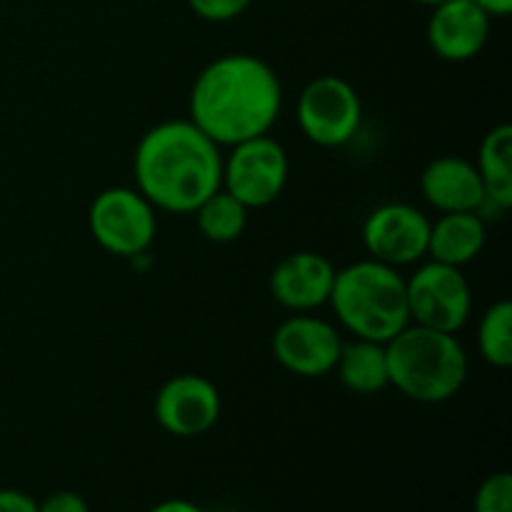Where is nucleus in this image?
<instances>
[{
    "instance_id": "6e6552de",
    "label": "nucleus",
    "mask_w": 512,
    "mask_h": 512,
    "mask_svg": "<svg viewBox=\"0 0 512 512\" xmlns=\"http://www.w3.org/2000/svg\"><path fill=\"white\" fill-rule=\"evenodd\" d=\"M290 160L283 145L273 135H260L233 145V153L223 160V190L248 210L268 208L283 195L288 185Z\"/></svg>"
},
{
    "instance_id": "a211bd4d",
    "label": "nucleus",
    "mask_w": 512,
    "mask_h": 512,
    "mask_svg": "<svg viewBox=\"0 0 512 512\" xmlns=\"http://www.w3.org/2000/svg\"><path fill=\"white\" fill-rule=\"evenodd\" d=\"M200 235L210 243H233L248 228V208L228 190H215L193 210Z\"/></svg>"
},
{
    "instance_id": "4be33fe9",
    "label": "nucleus",
    "mask_w": 512,
    "mask_h": 512,
    "mask_svg": "<svg viewBox=\"0 0 512 512\" xmlns=\"http://www.w3.org/2000/svg\"><path fill=\"white\" fill-rule=\"evenodd\" d=\"M38 512H90V508L83 495L73 493V490H58V493L48 495L43 503H38Z\"/></svg>"
},
{
    "instance_id": "423d86ee",
    "label": "nucleus",
    "mask_w": 512,
    "mask_h": 512,
    "mask_svg": "<svg viewBox=\"0 0 512 512\" xmlns=\"http://www.w3.org/2000/svg\"><path fill=\"white\" fill-rule=\"evenodd\" d=\"M298 125L310 143L343 148L358 135L363 103L353 85L340 75H318L298 95Z\"/></svg>"
},
{
    "instance_id": "5701e85b",
    "label": "nucleus",
    "mask_w": 512,
    "mask_h": 512,
    "mask_svg": "<svg viewBox=\"0 0 512 512\" xmlns=\"http://www.w3.org/2000/svg\"><path fill=\"white\" fill-rule=\"evenodd\" d=\"M0 512H38V503L20 490H0Z\"/></svg>"
},
{
    "instance_id": "0eeeda50",
    "label": "nucleus",
    "mask_w": 512,
    "mask_h": 512,
    "mask_svg": "<svg viewBox=\"0 0 512 512\" xmlns=\"http://www.w3.org/2000/svg\"><path fill=\"white\" fill-rule=\"evenodd\" d=\"M405 290H408L410 323L453 335L468 323L473 310V290L463 275V268L430 260L420 265L410 278H405Z\"/></svg>"
},
{
    "instance_id": "1a4fd4ad",
    "label": "nucleus",
    "mask_w": 512,
    "mask_h": 512,
    "mask_svg": "<svg viewBox=\"0 0 512 512\" xmlns=\"http://www.w3.org/2000/svg\"><path fill=\"white\" fill-rule=\"evenodd\" d=\"M430 223L423 210L408 203L378 205L365 218L363 245L370 258L390 268L420 263L428 255Z\"/></svg>"
},
{
    "instance_id": "f3484780",
    "label": "nucleus",
    "mask_w": 512,
    "mask_h": 512,
    "mask_svg": "<svg viewBox=\"0 0 512 512\" xmlns=\"http://www.w3.org/2000/svg\"><path fill=\"white\" fill-rule=\"evenodd\" d=\"M480 180L485 188V203L498 210L512 208V128L508 123L488 130L478 150Z\"/></svg>"
},
{
    "instance_id": "a878e982",
    "label": "nucleus",
    "mask_w": 512,
    "mask_h": 512,
    "mask_svg": "<svg viewBox=\"0 0 512 512\" xmlns=\"http://www.w3.org/2000/svg\"><path fill=\"white\" fill-rule=\"evenodd\" d=\"M415 3H420V5H428V8H433V5H440V3H445V0H415Z\"/></svg>"
},
{
    "instance_id": "f8f14e48",
    "label": "nucleus",
    "mask_w": 512,
    "mask_h": 512,
    "mask_svg": "<svg viewBox=\"0 0 512 512\" xmlns=\"http://www.w3.org/2000/svg\"><path fill=\"white\" fill-rule=\"evenodd\" d=\"M338 268L325 255L298 250L285 255L270 273V295L290 313H313L330 300Z\"/></svg>"
},
{
    "instance_id": "7ed1b4c3",
    "label": "nucleus",
    "mask_w": 512,
    "mask_h": 512,
    "mask_svg": "<svg viewBox=\"0 0 512 512\" xmlns=\"http://www.w3.org/2000/svg\"><path fill=\"white\" fill-rule=\"evenodd\" d=\"M385 355L388 383L415 403H445L468 380V353L453 333L410 323L385 343Z\"/></svg>"
},
{
    "instance_id": "9b49d317",
    "label": "nucleus",
    "mask_w": 512,
    "mask_h": 512,
    "mask_svg": "<svg viewBox=\"0 0 512 512\" xmlns=\"http://www.w3.org/2000/svg\"><path fill=\"white\" fill-rule=\"evenodd\" d=\"M223 413L218 388L203 375L183 373L170 378L153 400V415L165 433L198 438L215 428Z\"/></svg>"
},
{
    "instance_id": "20e7f679",
    "label": "nucleus",
    "mask_w": 512,
    "mask_h": 512,
    "mask_svg": "<svg viewBox=\"0 0 512 512\" xmlns=\"http://www.w3.org/2000/svg\"><path fill=\"white\" fill-rule=\"evenodd\" d=\"M328 303L353 338L385 345L410 325L405 278L373 258L338 270Z\"/></svg>"
},
{
    "instance_id": "9d476101",
    "label": "nucleus",
    "mask_w": 512,
    "mask_h": 512,
    "mask_svg": "<svg viewBox=\"0 0 512 512\" xmlns=\"http://www.w3.org/2000/svg\"><path fill=\"white\" fill-rule=\"evenodd\" d=\"M343 338L323 318L293 313L275 328L273 355L288 373L300 378H323L338 363Z\"/></svg>"
},
{
    "instance_id": "dca6fc26",
    "label": "nucleus",
    "mask_w": 512,
    "mask_h": 512,
    "mask_svg": "<svg viewBox=\"0 0 512 512\" xmlns=\"http://www.w3.org/2000/svg\"><path fill=\"white\" fill-rule=\"evenodd\" d=\"M333 370L340 383L355 395H375L390 385L385 345L375 340L353 338L350 343H343Z\"/></svg>"
},
{
    "instance_id": "6ab92c4d",
    "label": "nucleus",
    "mask_w": 512,
    "mask_h": 512,
    "mask_svg": "<svg viewBox=\"0 0 512 512\" xmlns=\"http://www.w3.org/2000/svg\"><path fill=\"white\" fill-rule=\"evenodd\" d=\"M478 350L493 368L505 370L512 365V305L498 300L485 310L478 325Z\"/></svg>"
},
{
    "instance_id": "f03ea898",
    "label": "nucleus",
    "mask_w": 512,
    "mask_h": 512,
    "mask_svg": "<svg viewBox=\"0 0 512 512\" xmlns=\"http://www.w3.org/2000/svg\"><path fill=\"white\" fill-rule=\"evenodd\" d=\"M135 190L168 213H193L223 188V155L198 125L168 120L138 140L133 155Z\"/></svg>"
},
{
    "instance_id": "2eb2a0df",
    "label": "nucleus",
    "mask_w": 512,
    "mask_h": 512,
    "mask_svg": "<svg viewBox=\"0 0 512 512\" xmlns=\"http://www.w3.org/2000/svg\"><path fill=\"white\" fill-rule=\"evenodd\" d=\"M485 238V220L478 213H440V218L430 223L428 258L463 268L478 258Z\"/></svg>"
},
{
    "instance_id": "ddd939ff",
    "label": "nucleus",
    "mask_w": 512,
    "mask_h": 512,
    "mask_svg": "<svg viewBox=\"0 0 512 512\" xmlns=\"http://www.w3.org/2000/svg\"><path fill=\"white\" fill-rule=\"evenodd\" d=\"M490 18L473 0H445L433 5L428 20V43L448 63H468L490 38Z\"/></svg>"
},
{
    "instance_id": "aec40b11",
    "label": "nucleus",
    "mask_w": 512,
    "mask_h": 512,
    "mask_svg": "<svg viewBox=\"0 0 512 512\" xmlns=\"http://www.w3.org/2000/svg\"><path fill=\"white\" fill-rule=\"evenodd\" d=\"M475 512H512V478L510 473H495L480 483L475 493Z\"/></svg>"
},
{
    "instance_id": "412c9836",
    "label": "nucleus",
    "mask_w": 512,
    "mask_h": 512,
    "mask_svg": "<svg viewBox=\"0 0 512 512\" xmlns=\"http://www.w3.org/2000/svg\"><path fill=\"white\" fill-rule=\"evenodd\" d=\"M190 10L208 23H230L253 5V0H188Z\"/></svg>"
},
{
    "instance_id": "b1692460",
    "label": "nucleus",
    "mask_w": 512,
    "mask_h": 512,
    "mask_svg": "<svg viewBox=\"0 0 512 512\" xmlns=\"http://www.w3.org/2000/svg\"><path fill=\"white\" fill-rule=\"evenodd\" d=\"M480 10L490 15V18H508L512 13V0H473Z\"/></svg>"
},
{
    "instance_id": "39448f33",
    "label": "nucleus",
    "mask_w": 512,
    "mask_h": 512,
    "mask_svg": "<svg viewBox=\"0 0 512 512\" xmlns=\"http://www.w3.org/2000/svg\"><path fill=\"white\" fill-rule=\"evenodd\" d=\"M90 235L95 243L118 258H138L148 253L158 233L155 208L135 188L103 190L95 195L88 213Z\"/></svg>"
},
{
    "instance_id": "393cba45",
    "label": "nucleus",
    "mask_w": 512,
    "mask_h": 512,
    "mask_svg": "<svg viewBox=\"0 0 512 512\" xmlns=\"http://www.w3.org/2000/svg\"><path fill=\"white\" fill-rule=\"evenodd\" d=\"M150 512H203L195 503L183 498H173V500H163V503L155 505Z\"/></svg>"
},
{
    "instance_id": "4468645a",
    "label": "nucleus",
    "mask_w": 512,
    "mask_h": 512,
    "mask_svg": "<svg viewBox=\"0 0 512 512\" xmlns=\"http://www.w3.org/2000/svg\"><path fill=\"white\" fill-rule=\"evenodd\" d=\"M420 193L438 213H478L485 203V188L478 168L458 155H440L425 165Z\"/></svg>"
},
{
    "instance_id": "f257e3e1",
    "label": "nucleus",
    "mask_w": 512,
    "mask_h": 512,
    "mask_svg": "<svg viewBox=\"0 0 512 512\" xmlns=\"http://www.w3.org/2000/svg\"><path fill=\"white\" fill-rule=\"evenodd\" d=\"M280 110L283 85L258 55H220L200 70L190 90V123L228 148L268 135Z\"/></svg>"
}]
</instances>
